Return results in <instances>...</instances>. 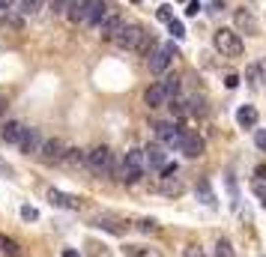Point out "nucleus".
<instances>
[{"label": "nucleus", "mask_w": 266, "mask_h": 257, "mask_svg": "<svg viewBox=\"0 0 266 257\" xmlns=\"http://www.w3.org/2000/svg\"><path fill=\"white\" fill-rule=\"evenodd\" d=\"M144 153L141 150H129L126 159H123V168H117V179L126 182V186H132V182H138L144 176Z\"/></svg>", "instance_id": "1"}, {"label": "nucleus", "mask_w": 266, "mask_h": 257, "mask_svg": "<svg viewBox=\"0 0 266 257\" xmlns=\"http://www.w3.org/2000/svg\"><path fill=\"white\" fill-rule=\"evenodd\" d=\"M215 48L221 51V57H242V39H239V33L236 30H215Z\"/></svg>", "instance_id": "2"}, {"label": "nucleus", "mask_w": 266, "mask_h": 257, "mask_svg": "<svg viewBox=\"0 0 266 257\" xmlns=\"http://www.w3.org/2000/svg\"><path fill=\"white\" fill-rule=\"evenodd\" d=\"M174 57H179V51L174 48V42H171V45H156L153 51L147 54L149 72H156V75H162V72H168V66H171V60H174Z\"/></svg>", "instance_id": "3"}, {"label": "nucleus", "mask_w": 266, "mask_h": 257, "mask_svg": "<svg viewBox=\"0 0 266 257\" xmlns=\"http://www.w3.org/2000/svg\"><path fill=\"white\" fill-rule=\"evenodd\" d=\"M87 168L96 176H108L114 171V156H111L108 146H93V150L87 153Z\"/></svg>", "instance_id": "4"}, {"label": "nucleus", "mask_w": 266, "mask_h": 257, "mask_svg": "<svg viewBox=\"0 0 266 257\" xmlns=\"http://www.w3.org/2000/svg\"><path fill=\"white\" fill-rule=\"evenodd\" d=\"M177 146H179V153H185L188 159H198V156H204V146H207V143H204V138H201L198 132L182 129V132H179V143H177Z\"/></svg>", "instance_id": "5"}, {"label": "nucleus", "mask_w": 266, "mask_h": 257, "mask_svg": "<svg viewBox=\"0 0 266 257\" xmlns=\"http://www.w3.org/2000/svg\"><path fill=\"white\" fill-rule=\"evenodd\" d=\"M141 39H144V30H141V27H135V24H123V30L114 36L111 42H117V45L126 48V51H138Z\"/></svg>", "instance_id": "6"}, {"label": "nucleus", "mask_w": 266, "mask_h": 257, "mask_svg": "<svg viewBox=\"0 0 266 257\" xmlns=\"http://www.w3.org/2000/svg\"><path fill=\"white\" fill-rule=\"evenodd\" d=\"M63 153H66V146H63V141H57V138H45V141L39 143V150H36V156H39L45 165L63 162Z\"/></svg>", "instance_id": "7"}, {"label": "nucleus", "mask_w": 266, "mask_h": 257, "mask_svg": "<svg viewBox=\"0 0 266 257\" xmlns=\"http://www.w3.org/2000/svg\"><path fill=\"white\" fill-rule=\"evenodd\" d=\"M153 129H156V138H159L162 146H177V143H179V132H182L179 123H168V120H162V123H156Z\"/></svg>", "instance_id": "8"}, {"label": "nucleus", "mask_w": 266, "mask_h": 257, "mask_svg": "<svg viewBox=\"0 0 266 257\" xmlns=\"http://www.w3.org/2000/svg\"><path fill=\"white\" fill-rule=\"evenodd\" d=\"M39 143H42V135L39 129H24L21 138H18V150L24 156H36V150H39Z\"/></svg>", "instance_id": "9"}, {"label": "nucleus", "mask_w": 266, "mask_h": 257, "mask_svg": "<svg viewBox=\"0 0 266 257\" xmlns=\"http://www.w3.org/2000/svg\"><path fill=\"white\" fill-rule=\"evenodd\" d=\"M66 18L75 21V24H84L87 21V12H90V0H66Z\"/></svg>", "instance_id": "10"}, {"label": "nucleus", "mask_w": 266, "mask_h": 257, "mask_svg": "<svg viewBox=\"0 0 266 257\" xmlns=\"http://www.w3.org/2000/svg\"><path fill=\"white\" fill-rule=\"evenodd\" d=\"M144 153V165L147 168H162L165 165V159H168V153H165V146L156 141V143H147V150H141Z\"/></svg>", "instance_id": "11"}, {"label": "nucleus", "mask_w": 266, "mask_h": 257, "mask_svg": "<svg viewBox=\"0 0 266 257\" xmlns=\"http://www.w3.org/2000/svg\"><path fill=\"white\" fill-rule=\"evenodd\" d=\"M111 12H114V9L105 3V0H90V12H87V21H84V24H93V27H99V24H102V21L111 15Z\"/></svg>", "instance_id": "12"}, {"label": "nucleus", "mask_w": 266, "mask_h": 257, "mask_svg": "<svg viewBox=\"0 0 266 257\" xmlns=\"http://www.w3.org/2000/svg\"><path fill=\"white\" fill-rule=\"evenodd\" d=\"M123 24H126V21H123L117 12H111V15L99 24V36H102V39H114V36H117V33L123 30Z\"/></svg>", "instance_id": "13"}, {"label": "nucleus", "mask_w": 266, "mask_h": 257, "mask_svg": "<svg viewBox=\"0 0 266 257\" xmlns=\"http://www.w3.org/2000/svg\"><path fill=\"white\" fill-rule=\"evenodd\" d=\"M234 21H236V30H242L248 36H257V18L251 15V9H236Z\"/></svg>", "instance_id": "14"}, {"label": "nucleus", "mask_w": 266, "mask_h": 257, "mask_svg": "<svg viewBox=\"0 0 266 257\" xmlns=\"http://www.w3.org/2000/svg\"><path fill=\"white\" fill-rule=\"evenodd\" d=\"M144 102H147L149 108H165L171 99H168V93L162 90V84H149L147 93H144Z\"/></svg>", "instance_id": "15"}, {"label": "nucleus", "mask_w": 266, "mask_h": 257, "mask_svg": "<svg viewBox=\"0 0 266 257\" xmlns=\"http://www.w3.org/2000/svg\"><path fill=\"white\" fill-rule=\"evenodd\" d=\"M48 203L57 206V209H78V198H69L57 189H48Z\"/></svg>", "instance_id": "16"}, {"label": "nucleus", "mask_w": 266, "mask_h": 257, "mask_svg": "<svg viewBox=\"0 0 266 257\" xmlns=\"http://www.w3.org/2000/svg\"><path fill=\"white\" fill-rule=\"evenodd\" d=\"M236 123H239L242 129H254V126H257V108H254V105H242L239 111H236Z\"/></svg>", "instance_id": "17"}, {"label": "nucleus", "mask_w": 266, "mask_h": 257, "mask_svg": "<svg viewBox=\"0 0 266 257\" xmlns=\"http://www.w3.org/2000/svg\"><path fill=\"white\" fill-rule=\"evenodd\" d=\"M21 132H24V126H21V123H15V120H9V123L0 126V141H6V143H18Z\"/></svg>", "instance_id": "18"}, {"label": "nucleus", "mask_w": 266, "mask_h": 257, "mask_svg": "<svg viewBox=\"0 0 266 257\" xmlns=\"http://www.w3.org/2000/svg\"><path fill=\"white\" fill-rule=\"evenodd\" d=\"M96 228H102V230H108V233H117V236H123L129 225L123 228L120 222H114V218H111V215H102V218H96Z\"/></svg>", "instance_id": "19"}, {"label": "nucleus", "mask_w": 266, "mask_h": 257, "mask_svg": "<svg viewBox=\"0 0 266 257\" xmlns=\"http://www.w3.org/2000/svg\"><path fill=\"white\" fill-rule=\"evenodd\" d=\"M63 162L72 165V168H78V165H87V153L78 150V146H69V150L63 153Z\"/></svg>", "instance_id": "20"}, {"label": "nucleus", "mask_w": 266, "mask_h": 257, "mask_svg": "<svg viewBox=\"0 0 266 257\" xmlns=\"http://www.w3.org/2000/svg\"><path fill=\"white\" fill-rule=\"evenodd\" d=\"M245 81L251 84V90H260L263 87V69L260 66H248L245 69Z\"/></svg>", "instance_id": "21"}, {"label": "nucleus", "mask_w": 266, "mask_h": 257, "mask_svg": "<svg viewBox=\"0 0 266 257\" xmlns=\"http://www.w3.org/2000/svg\"><path fill=\"white\" fill-rule=\"evenodd\" d=\"M198 198H201V203H207V206H215V195H212V189H209V182L207 179H201L198 182Z\"/></svg>", "instance_id": "22"}, {"label": "nucleus", "mask_w": 266, "mask_h": 257, "mask_svg": "<svg viewBox=\"0 0 266 257\" xmlns=\"http://www.w3.org/2000/svg\"><path fill=\"white\" fill-rule=\"evenodd\" d=\"M0 251H3V257H18V254H21L18 242L9 239V236H3V233H0Z\"/></svg>", "instance_id": "23"}, {"label": "nucleus", "mask_w": 266, "mask_h": 257, "mask_svg": "<svg viewBox=\"0 0 266 257\" xmlns=\"http://www.w3.org/2000/svg\"><path fill=\"white\" fill-rule=\"evenodd\" d=\"M162 90L168 93V99H177V93H179V78H177V75H168L165 84H162Z\"/></svg>", "instance_id": "24"}, {"label": "nucleus", "mask_w": 266, "mask_h": 257, "mask_svg": "<svg viewBox=\"0 0 266 257\" xmlns=\"http://www.w3.org/2000/svg\"><path fill=\"white\" fill-rule=\"evenodd\" d=\"M215 257H236V251H234V245L227 239H218L215 242Z\"/></svg>", "instance_id": "25"}, {"label": "nucleus", "mask_w": 266, "mask_h": 257, "mask_svg": "<svg viewBox=\"0 0 266 257\" xmlns=\"http://www.w3.org/2000/svg\"><path fill=\"white\" fill-rule=\"evenodd\" d=\"M18 3V12L21 15H33L36 9H39V0H15Z\"/></svg>", "instance_id": "26"}, {"label": "nucleus", "mask_w": 266, "mask_h": 257, "mask_svg": "<svg viewBox=\"0 0 266 257\" xmlns=\"http://www.w3.org/2000/svg\"><path fill=\"white\" fill-rule=\"evenodd\" d=\"M138 230H141V233H159V222H156V218H141Z\"/></svg>", "instance_id": "27"}, {"label": "nucleus", "mask_w": 266, "mask_h": 257, "mask_svg": "<svg viewBox=\"0 0 266 257\" xmlns=\"http://www.w3.org/2000/svg\"><path fill=\"white\" fill-rule=\"evenodd\" d=\"M162 192H165V195H182V182L171 176V179H165V186H162Z\"/></svg>", "instance_id": "28"}, {"label": "nucleus", "mask_w": 266, "mask_h": 257, "mask_svg": "<svg viewBox=\"0 0 266 257\" xmlns=\"http://www.w3.org/2000/svg\"><path fill=\"white\" fill-rule=\"evenodd\" d=\"M188 105H192V108H188V114H198V117H204V114H207V102H204V99H198V96H195Z\"/></svg>", "instance_id": "29"}, {"label": "nucleus", "mask_w": 266, "mask_h": 257, "mask_svg": "<svg viewBox=\"0 0 266 257\" xmlns=\"http://www.w3.org/2000/svg\"><path fill=\"white\" fill-rule=\"evenodd\" d=\"M168 30H171L174 39H182V36H185V27H182V21H177V18H171V21H168Z\"/></svg>", "instance_id": "30"}, {"label": "nucleus", "mask_w": 266, "mask_h": 257, "mask_svg": "<svg viewBox=\"0 0 266 257\" xmlns=\"http://www.w3.org/2000/svg\"><path fill=\"white\" fill-rule=\"evenodd\" d=\"M123 251H126V257H149V251L141 248V245H126Z\"/></svg>", "instance_id": "31"}, {"label": "nucleus", "mask_w": 266, "mask_h": 257, "mask_svg": "<svg viewBox=\"0 0 266 257\" xmlns=\"http://www.w3.org/2000/svg\"><path fill=\"white\" fill-rule=\"evenodd\" d=\"M21 218H24V222H36V218H39V212H36L30 203H24V206H21Z\"/></svg>", "instance_id": "32"}, {"label": "nucleus", "mask_w": 266, "mask_h": 257, "mask_svg": "<svg viewBox=\"0 0 266 257\" xmlns=\"http://www.w3.org/2000/svg\"><path fill=\"white\" fill-rule=\"evenodd\" d=\"M201 9H204V6L198 3V0H185V15H188V18H195Z\"/></svg>", "instance_id": "33"}, {"label": "nucleus", "mask_w": 266, "mask_h": 257, "mask_svg": "<svg viewBox=\"0 0 266 257\" xmlns=\"http://www.w3.org/2000/svg\"><path fill=\"white\" fill-rule=\"evenodd\" d=\"M254 198L260 200V206H266V186L263 182H254Z\"/></svg>", "instance_id": "34"}, {"label": "nucleus", "mask_w": 266, "mask_h": 257, "mask_svg": "<svg viewBox=\"0 0 266 257\" xmlns=\"http://www.w3.org/2000/svg\"><path fill=\"white\" fill-rule=\"evenodd\" d=\"M254 143H257V150L266 153V129H257V132H254Z\"/></svg>", "instance_id": "35"}, {"label": "nucleus", "mask_w": 266, "mask_h": 257, "mask_svg": "<svg viewBox=\"0 0 266 257\" xmlns=\"http://www.w3.org/2000/svg\"><path fill=\"white\" fill-rule=\"evenodd\" d=\"M177 171H179L177 165H168V162H165V165H162V179H171V176H177Z\"/></svg>", "instance_id": "36"}, {"label": "nucleus", "mask_w": 266, "mask_h": 257, "mask_svg": "<svg viewBox=\"0 0 266 257\" xmlns=\"http://www.w3.org/2000/svg\"><path fill=\"white\" fill-rule=\"evenodd\" d=\"M185 257H204V248L195 245V242H192V245H185Z\"/></svg>", "instance_id": "37"}, {"label": "nucleus", "mask_w": 266, "mask_h": 257, "mask_svg": "<svg viewBox=\"0 0 266 257\" xmlns=\"http://www.w3.org/2000/svg\"><path fill=\"white\" fill-rule=\"evenodd\" d=\"M156 15H159V21H165V24H168V21L174 18V12H171V6H159V12H156Z\"/></svg>", "instance_id": "38"}, {"label": "nucleus", "mask_w": 266, "mask_h": 257, "mask_svg": "<svg viewBox=\"0 0 266 257\" xmlns=\"http://www.w3.org/2000/svg\"><path fill=\"white\" fill-rule=\"evenodd\" d=\"M224 87H227V90H236V87H239V75H227V78H224Z\"/></svg>", "instance_id": "39"}, {"label": "nucleus", "mask_w": 266, "mask_h": 257, "mask_svg": "<svg viewBox=\"0 0 266 257\" xmlns=\"http://www.w3.org/2000/svg\"><path fill=\"white\" fill-rule=\"evenodd\" d=\"M254 176H257L260 182H266V165H257V168H254Z\"/></svg>", "instance_id": "40"}, {"label": "nucleus", "mask_w": 266, "mask_h": 257, "mask_svg": "<svg viewBox=\"0 0 266 257\" xmlns=\"http://www.w3.org/2000/svg\"><path fill=\"white\" fill-rule=\"evenodd\" d=\"M15 6V0H0V15H3V12H9Z\"/></svg>", "instance_id": "41"}, {"label": "nucleus", "mask_w": 266, "mask_h": 257, "mask_svg": "<svg viewBox=\"0 0 266 257\" xmlns=\"http://www.w3.org/2000/svg\"><path fill=\"white\" fill-rule=\"evenodd\" d=\"M51 9H54V12H63V9H66V0H51Z\"/></svg>", "instance_id": "42"}, {"label": "nucleus", "mask_w": 266, "mask_h": 257, "mask_svg": "<svg viewBox=\"0 0 266 257\" xmlns=\"http://www.w3.org/2000/svg\"><path fill=\"white\" fill-rule=\"evenodd\" d=\"M60 257H81V254H78V251H75V248H66V251H63Z\"/></svg>", "instance_id": "43"}, {"label": "nucleus", "mask_w": 266, "mask_h": 257, "mask_svg": "<svg viewBox=\"0 0 266 257\" xmlns=\"http://www.w3.org/2000/svg\"><path fill=\"white\" fill-rule=\"evenodd\" d=\"M132 3H141V0H132Z\"/></svg>", "instance_id": "44"}, {"label": "nucleus", "mask_w": 266, "mask_h": 257, "mask_svg": "<svg viewBox=\"0 0 266 257\" xmlns=\"http://www.w3.org/2000/svg\"><path fill=\"white\" fill-rule=\"evenodd\" d=\"M182 3H185V0H182Z\"/></svg>", "instance_id": "45"}]
</instances>
